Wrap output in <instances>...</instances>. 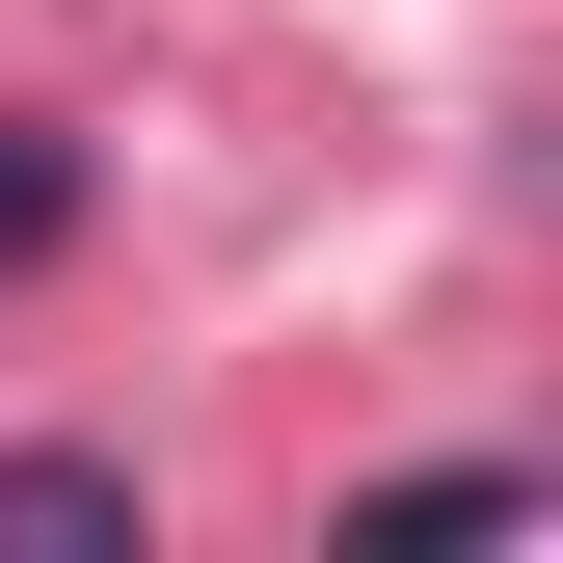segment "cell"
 <instances>
[{"label":"cell","mask_w":563,"mask_h":563,"mask_svg":"<svg viewBox=\"0 0 563 563\" xmlns=\"http://www.w3.org/2000/svg\"><path fill=\"white\" fill-rule=\"evenodd\" d=\"M0 537H81V563H162V483L108 430H0Z\"/></svg>","instance_id":"cell-1"},{"label":"cell","mask_w":563,"mask_h":563,"mask_svg":"<svg viewBox=\"0 0 563 563\" xmlns=\"http://www.w3.org/2000/svg\"><path fill=\"white\" fill-rule=\"evenodd\" d=\"M81 216H108L81 108H0V296H27V268H81Z\"/></svg>","instance_id":"cell-2"},{"label":"cell","mask_w":563,"mask_h":563,"mask_svg":"<svg viewBox=\"0 0 563 563\" xmlns=\"http://www.w3.org/2000/svg\"><path fill=\"white\" fill-rule=\"evenodd\" d=\"M563 483L537 456H402V483H349V537H537Z\"/></svg>","instance_id":"cell-3"}]
</instances>
